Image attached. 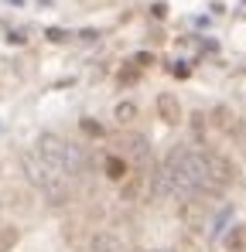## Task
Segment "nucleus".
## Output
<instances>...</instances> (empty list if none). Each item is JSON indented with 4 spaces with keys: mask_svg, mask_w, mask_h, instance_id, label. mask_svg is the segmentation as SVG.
I'll return each mask as SVG.
<instances>
[{
    "mask_svg": "<svg viewBox=\"0 0 246 252\" xmlns=\"http://www.w3.org/2000/svg\"><path fill=\"white\" fill-rule=\"evenodd\" d=\"M21 167H24V177H27L34 188H45V184L52 181V174H55V171H48V167L41 164L38 153H24V157H21Z\"/></svg>",
    "mask_w": 246,
    "mask_h": 252,
    "instance_id": "3",
    "label": "nucleus"
},
{
    "mask_svg": "<svg viewBox=\"0 0 246 252\" xmlns=\"http://www.w3.org/2000/svg\"><path fill=\"white\" fill-rule=\"evenodd\" d=\"M205 171H209V181H212L219 191L229 188V184L236 181V167H233V160H226L222 153L205 150Z\"/></svg>",
    "mask_w": 246,
    "mask_h": 252,
    "instance_id": "2",
    "label": "nucleus"
},
{
    "mask_svg": "<svg viewBox=\"0 0 246 252\" xmlns=\"http://www.w3.org/2000/svg\"><path fill=\"white\" fill-rule=\"evenodd\" d=\"M89 252H127V242L116 232H96L89 235Z\"/></svg>",
    "mask_w": 246,
    "mask_h": 252,
    "instance_id": "5",
    "label": "nucleus"
},
{
    "mask_svg": "<svg viewBox=\"0 0 246 252\" xmlns=\"http://www.w3.org/2000/svg\"><path fill=\"white\" fill-rule=\"evenodd\" d=\"M158 113H161L164 123H178V120H181V106H178V99H174V96H167V92L158 99Z\"/></svg>",
    "mask_w": 246,
    "mask_h": 252,
    "instance_id": "6",
    "label": "nucleus"
},
{
    "mask_svg": "<svg viewBox=\"0 0 246 252\" xmlns=\"http://www.w3.org/2000/svg\"><path fill=\"white\" fill-rule=\"evenodd\" d=\"M191 133H198V136L205 133V116H198V113L191 116Z\"/></svg>",
    "mask_w": 246,
    "mask_h": 252,
    "instance_id": "13",
    "label": "nucleus"
},
{
    "mask_svg": "<svg viewBox=\"0 0 246 252\" xmlns=\"http://www.w3.org/2000/svg\"><path fill=\"white\" fill-rule=\"evenodd\" d=\"M116 120L123 126H130L137 120V106H134V102H120V106H116Z\"/></svg>",
    "mask_w": 246,
    "mask_h": 252,
    "instance_id": "10",
    "label": "nucleus"
},
{
    "mask_svg": "<svg viewBox=\"0 0 246 252\" xmlns=\"http://www.w3.org/2000/svg\"><path fill=\"white\" fill-rule=\"evenodd\" d=\"M48 41H69V31H62V27H48Z\"/></svg>",
    "mask_w": 246,
    "mask_h": 252,
    "instance_id": "12",
    "label": "nucleus"
},
{
    "mask_svg": "<svg viewBox=\"0 0 246 252\" xmlns=\"http://www.w3.org/2000/svg\"><path fill=\"white\" fill-rule=\"evenodd\" d=\"M82 129H85V133H89V136H99V133H103V129H99V126L92 123V120H82Z\"/></svg>",
    "mask_w": 246,
    "mask_h": 252,
    "instance_id": "14",
    "label": "nucleus"
},
{
    "mask_svg": "<svg viewBox=\"0 0 246 252\" xmlns=\"http://www.w3.org/2000/svg\"><path fill=\"white\" fill-rule=\"evenodd\" d=\"M140 188H144V174H134V177L123 184V201H134V198L140 194Z\"/></svg>",
    "mask_w": 246,
    "mask_h": 252,
    "instance_id": "9",
    "label": "nucleus"
},
{
    "mask_svg": "<svg viewBox=\"0 0 246 252\" xmlns=\"http://www.w3.org/2000/svg\"><path fill=\"white\" fill-rule=\"evenodd\" d=\"M41 194H45V198H48V204H55V208L69 204V201H72V188H69V177H62V174H52V181L41 188Z\"/></svg>",
    "mask_w": 246,
    "mask_h": 252,
    "instance_id": "4",
    "label": "nucleus"
},
{
    "mask_svg": "<svg viewBox=\"0 0 246 252\" xmlns=\"http://www.w3.org/2000/svg\"><path fill=\"white\" fill-rule=\"evenodd\" d=\"M134 78H137V65H134V68H123V72H120V82H134Z\"/></svg>",
    "mask_w": 246,
    "mask_h": 252,
    "instance_id": "15",
    "label": "nucleus"
},
{
    "mask_svg": "<svg viewBox=\"0 0 246 252\" xmlns=\"http://www.w3.org/2000/svg\"><path fill=\"white\" fill-rule=\"evenodd\" d=\"M120 143H127V153H134V157H147V140L144 136H120Z\"/></svg>",
    "mask_w": 246,
    "mask_h": 252,
    "instance_id": "8",
    "label": "nucleus"
},
{
    "mask_svg": "<svg viewBox=\"0 0 246 252\" xmlns=\"http://www.w3.org/2000/svg\"><path fill=\"white\" fill-rule=\"evenodd\" d=\"M243 239H246V232L240 228V232H233V235L226 239V246H229V249H243Z\"/></svg>",
    "mask_w": 246,
    "mask_h": 252,
    "instance_id": "11",
    "label": "nucleus"
},
{
    "mask_svg": "<svg viewBox=\"0 0 246 252\" xmlns=\"http://www.w3.org/2000/svg\"><path fill=\"white\" fill-rule=\"evenodd\" d=\"M34 153L41 157V164H45L48 171H55V174L65 177V171H69V140H62V136H55V133H41Z\"/></svg>",
    "mask_w": 246,
    "mask_h": 252,
    "instance_id": "1",
    "label": "nucleus"
},
{
    "mask_svg": "<svg viewBox=\"0 0 246 252\" xmlns=\"http://www.w3.org/2000/svg\"><path fill=\"white\" fill-rule=\"evenodd\" d=\"M103 171H106L109 181H123V177H127V164H123V157H106V160H103Z\"/></svg>",
    "mask_w": 246,
    "mask_h": 252,
    "instance_id": "7",
    "label": "nucleus"
}]
</instances>
